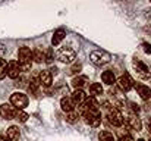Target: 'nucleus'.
I'll return each mask as SVG.
<instances>
[{
    "label": "nucleus",
    "mask_w": 151,
    "mask_h": 141,
    "mask_svg": "<svg viewBox=\"0 0 151 141\" xmlns=\"http://www.w3.org/2000/svg\"><path fill=\"white\" fill-rule=\"evenodd\" d=\"M81 69H82V65H81V63H78V65H73V66L70 68V71H69V72H70V74H78Z\"/></svg>",
    "instance_id": "nucleus-29"
},
{
    "label": "nucleus",
    "mask_w": 151,
    "mask_h": 141,
    "mask_svg": "<svg viewBox=\"0 0 151 141\" xmlns=\"http://www.w3.org/2000/svg\"><path fill=\"white\" fill-rule=\"evenodd\" d=\"M32 59H34L37 63H41V62L44 60V51H41L40 48L34 50V51H32Z\"/></svg>",
    "instance_id": "nucleus-25"
},
{
    "label": "nucleus",
    "mask_w": 151,
    "mask_h": 141,
    "mask_svg": "<svg viewBox=\"0 0 151 141\" xmlns=\"http://www.w3.org/2000/svg\"><path fill=\"white\" fill-rule=\"evenodd\" d=\"M123 122H126V125H128L131 129L137 131V132H139V131L142 129V122H141V119H139L135 113L128 115V116H126V119H123Z\"/></svg>",
    "instance_id": "nucleus-8"
},
{
    "label": "nucleus",
    "mask_w": 151,
    "mask_h": 141,
    "mask_svg": "<svg viewBox=\"0 0 151 141\" xmlns=\"http://www.w3.org/2000/svg\"><path fill=\"white\" fill-rule=\"evenodd\" d=\"M28 113H25L24 110H18L16 109V113H15V119H18L19 122H27L28 121Z\"/></svg>",
    "instance_id": "nucleus-26"
},
{
    "label": "nucleus",
    "mask_w": 151,
    "mask_h": 141,
    "mask_svg": "<svg viewBox=\"0 0 151 141\" xmlns=\"http://www.w3.org/2000/svg\"><path fill=\"white\" fill-rule=\"evenodd\" d=\"M116 84H117V87L122 90V91H129L135 84H134V80L131 78V75L129 74H125V75H122L117 81H116Z\"/></svg>",
    "instance_id": "nucleus-9"
},
{
    "label": "nucleus",
    "mask_w": 151,
    "mask_h": 141,
    "mask_svg": "<svg viewBox=\"0 0 151 141\" xmlns=\"http://www.w3.org/2000/svg\"><path fill=\"white\" fill-rule=\"evenodd\" d=\"M84 106L87 107V110H90V112H94V113H100V103L97 101V98L96 97H90V98H87L85 101H84Z\"/></svg>",
    "instance_id": "nucleus-12"
},
{
    "label": "nucleus",
    "mask_w": 151,
    "mask_h": 141,
    "mask_svg": "<svg viewBox=\"0 0 151 141\" xmlns=\"http://www.w3.org/2000/svg\"><path fill=\"white\" fill-rule=\"evenodd\" d=\"M145 141H151V135H150V137H148V138H147V140H145Z\"/></svg>",
    "instance_id": "nucleus-35"
},
{
    "label": "nucleus",
    "mask_w": 151,
    "mask_h": 141,
    "mask_svg": "<svg viewBox=\"0 0 151 141\" xmlns=\"http://www.w3.org/2000/svg\"><path fill=\"white\" fill-rule=\"evenodd\" d=\"M15 113H16V109L12 106V104H1L0 106V116L4 118L6 121H10V119H15Z\"/></svg>",
    "instance_id": "nucleus-10"
},
{
    "label": "nucleus",
    "mask_w": 151,
    "mask_h": 141,
    "mask_svg": "<svg viewBox=\"0 0 151 141\" xmlns=\"http://www.w3.org/2000/svg\"><path fill=\"white\" fill-rule=\"evenodd\" d=\"M72 101L75 103V106H79V104H84V101L87 100V94L84 93L82 90H75L72 93Z\"/></svg>",
    "instance_id": "nucleus-15"
},
{
    "label": "nucleus",
    "mask_w": 151,
    "mask_h": 141,
    "mask_svg": "<svg viewBox=\"0 0 151 141\" xmlns=\"http://www.w3.org/2000/svg\"><path fill=\"white\" fill-rule=\"evenodd\" d=\"M90 93H91V97H96V95H101L103 94V87L99 82H93L90 85Z\"/></svg>",
    "instance_id": "nucleus-21"
},
{
    "label": "nucleus",
    "mask_w": 151,
    "mask_h": 141,
    "mask_svg": "<svg viewBox=\"0 0 151 141\" xmlns=\"http://www.w3.org/2000/svg\"><path fill=\"white\" fill-rule=\"evenodd\" d=\"M79 118H81V116H79V113H78V112H75V110H72V112L66 113V122H69V124H76Z\"/></svg>",
    "instance_id": "nucleus-22"
},
{
    "label": "nucleus",
    "mask_w": 151,
    "mask_h": 141,
    "mask_svg": "<svg viewBox=\"0 0 151 141\" xmlns=\"http://www.w3.org/2000/svg\"><path fill=\"white\" fill-rule=\"evenodd\" d=\"M4 137H7L10 141L18 140V138H19V128H18V127H9Z\"/></svg>",
    "instance_id": "nucleus-20"
},
{
    "label": "nucleus",
    "mask_w": 151,
    "mask_h": 141,
    "mask_svg": "<svg viewBox=\"0 0 151 141\" xmlns=\"http://www.w3.org/2000/svg\"><path fill=\"white\" fill-rule=\"evenodd\" d=\"M99 140L100 141H116V138H114V135H113L111 132H109V131H101L100 134H99Z\"/></svg>",
    "instance_id": "nucleus-23"
},
{
    "label": "nucleus",
    "mask_w": 151,
    "mask_h": 141,
    "mask_svg": "<svg viewBox=\"0 0 151 141\" xmlns=\"http://www.w3.org/2000/svg\"><path fill=\"white\" fill-rule=\"evenodd\" d=\"M138 141H145V140H142V138H141V140H138Z\"/></svg>",
    "instance_id": "nucleus-36"
},
{
    "label": "nucleus",
    "mask_w": 151,
    "mask_h": 141,
    "mask_svg": "<svg viewBox=\"0 0 151 141\" xmlns=\"http://www.w3.org/2000/svg\"><path fill=\"white\" fill-rule=\"evenodd\" d=\"M82 118H84V121H85L87 125L94 127V128H97V127L101 124V115L100 113H94V112L87 110V112L82 115Z\"/></svg>",
    "instance_id": "nucleus-7"
},
{
    "label": "nucleus",
    "mask_w": 151,
    "mask_h": 141,
    "mask_svg": "<svg viewBox=\"0 0 151 141\" xmlns=\"http://www.w3.org/2000/svg\"><path fill=\"white\" fill-rule=\"evenodd\" d=\"M103 109L106 110V115H107V121L113 125V127H122L123 125V116L122 113L119 112L117 107L109 104V103H104L103 104Z\"/></svg>",
    "instance_id": "nucleus-1"
},
{
    "label": "nucleus",
    "mask_w": 151,
    "mask_h": 141,
    "mask_svg": "<svg viewBox=\"0 0 151 141\" xmlns=\"http://www.w3.org/2000/svg\"><path fill=\"white\" fill-rule=\"evenodd\" d=\"M142 47H144V51H145V53H151V46H150V44L144 43V44H142Z\"/></svg>",
    "instance_id": "nucleus-31"
},
{
    "label": "nucleus",
    "mask_w": 151,
    "mask_h": 141,
    "mask_svg": "<svg viewBox=\"0 0 151 141\" xmlns=\"http://www.w3.org/2000/svg\"><path fill=\"white\" fill-rule=\"evenodd\" d=\"M119 141H134V138H132L131 135H123V137H122Z\"/></svg>",
    "instance_id": "nucleus-32"
},
{
    "label": "nucleus",
    "mask_w": 151,
    "mask_h": 141,
    "mask_svg": "<svg viewBox=\"0 0 151 141\" xmlns=\"http://www.w3.org/2000/svg\"><path fill=\"white\" fill-rule=\"evenodd\" d=\"M0 141H10V140H9L7 137H4V135H3V137H0Z\"/></svg>",
    "instance_id": "nucleus-33"
},
{
    "label": "nucleus",
    "mask_w": 151,
    "mask_h": 141,
    "mask_svg": "<svg viewBox=\"0 0 151 141\" xmlns=\"http://www.w3.org/2000/svg\"><path fill=\"white\" fill-rule=\"evenodd\" d=\"M10 104L18 110H24L28 106V97L22 93H13L10 95Z\"/></svg>",
    "instance_id": "nucleus-5"
},
{
    "label": "nucleus",
    "mask_w": 151,
    "mask_h": 141,
    "mask_svg": "<svg viewBox=\"0 0 151 141\" xmlns=\"http://www.w3.org/2000/svg\"><path fill=\"white\" fill-rule=\"evenodd\" d=\"M87 77H84V75H79V77H75L73 80H72V85L76 88V90H81L85 84H87Z\"/></svg>",
    "instance_id": "nucleus-19"
},
{
    "label": "nucleus",
    "mask_w": 151,
    "mask_h": 141,
    "mask_svg": "<svg viewBox=\"0 0 151 141\" xmlns=\"http://www.w3.org/2000/svg\"><path fill=\"white\" fill-rule=\"evenodd\" d=\"M18 59H19V66L21 71L27 72L31 68V60H32V51L29 47H21L18 51Z\"/></svg>",
    "instance_id": "nucleus-2"
},
{
    "label": "nucleus",
    "mask_w": 151,
    "mask_h": 141,
    "mask_svg": "<svg viewBox=\"0 0 151 141\" xmlns=\"http://www.w3.org/2000/svg\"><path fill=\"white\" fill-rule=\"evenodd\" d=\"M19 74H21V66H19V62H16V60H10V62L7 63V71H6V75H7L9 78L15 80V78H18V77H19Z\"/></svg>",
    "instance_id": "nucleus-11"
},
{
    "label": "nucleus",
    "mask_w": 151,
    "mask_h": 141,
    "mask_svg": "<svg viewBox=\"0 0 151 141\" xmlns=\"http://www.w3.org/2000/svg\"><path fill=\"white\" fill-rule=\"evenodd\" d=\"M56 57H57L60 62H63V63H70V62L75 60L76 53H75V50L70 48V47H62V48L57 51Z\"/></svg>",
    "instance_id": "nucleus-4"
},
{
    "label": "nucleus",
    "mask_w": 151,
    "mask_h": 141,
    "mask_svg": "<svg viewBox=\"0 0 151 141\" xmlns=\"http://www.w3.org/2000/svg\"><path fill=\"white\" fill-rule=\"evenodd\" d=\"M38 81H40V85L43 87H50L51 85V81H53V77H51V72L50 71H43L38 77Z\"/></svg>",
    "instance_id": "nucleus-14"
},
{
    "label": "nucleus",
    "mask_w": 151,
    "mask_h": 141,
    "mask_svg": "<svg viewBox=\"0 0 151 141\" xmlns=\"http://www.w3.org/2000/svg\"><path fill=\"white\" fill-rule=\"evenodd\" d=\"M137 91L139 94V97L145 101H151V88L148 85H144V84H137Z\"/></svg>",
    "instance_id": "nucleus-13"
},
{
    "label": "nucleus",
    "mask_w": 151,
    "mask_h": 141,
    "mask_svg": "<svg viewBox=\"0 0 151 141\" xmlns=\"http://www.w3.org/2000/svg\"><path fill=\"white\" fill-rule=\"evenodd\" d=\"M44 60H47L49 63L53 60V50H51V48H49V50L44 53Z\"/></svg>",
    "instance_id": "nucleus-28"
},
{
    "label": "nucleus",
    "mask_w": 151,
    "mask_h": 141,
    "mask_svg": "<svg viewBox=\"0 0 151 141\" xmlns=\"http://www.w3.org/2000/svg\"><path fill=\"white\" fill-rule=\"evenodd\" d=\"M60 106H62V109H63L66 113H69V112L75 110V107H76L70 97H63V98L60 100Z\"/></svg>",
    "instance_id": "nucleus-16"
},
{
    "label": "nucleus",
    "mask_w": 151,
    "mask_h": 141,
    "mask_svg": "<svg viewBox=\"0 0 151 141\" xmlns=\"http://www.w3.org/2000/svg\"><path fill=\"white\" fill-rule=\"evenodd\" d=\"M6 71H7V62L4 59H0V80L6 77Z\"/></svg>",
    "instance_id": "nucleus-27"
},
{
    "label": "nucleus",
    "mask_w": 151,
    "mask_h": 141,
    "mask_svg": "<svg viewBox=\"0 0 151 141\" xmlns=\"http://www.w3.org/2000/svg\"><path fill=\"white\" fill-rule=\"evenodd\" d=\"M38 87H40V81H38L37 78H31L29 85H28V90H29L32 94H35L37 91H38Z\"/></svg>",
    "instance_id": "nucleus-24"
},
{
    "label": "nucleus",
    "mask_w": 151,
    "mask_h": 141,
    "mask_svg": "<svg viewBox=\"0 0 151 141\" xmlns=\"http://www.w3.org/2000/svg\"><path fill=\"white\" fill-rule=\"evenodd\" d=\"M91 62H93L94 65H99V66L106 65V63L110 62V54L106 53V51H101V50L93 51V53H91Z\"/></svg>",
    "instance_id": "nucleus-6"
},
{
    "label": "nucleus",
    "mask_w": 151,
    "mask_h": 141,
    "mask_svg": "<svg viewBox=\"0 0 151 141\" xmlns=\"http://www.w3.org/2000/svg\"><path fill=\"white\" fill-rule=\"evenodd\" d=\"M65 35H66L65 30H57V31H54V35H53V38H51V44H53V46H59V44L62 43V40L65 38Z\"/></svg>",
    "instance_id": "nucleus-18"
},
{
    "label": "nucleus",
    "mask_w": 151,
    "mask_h": 141,
    "mask_svg": "<svg viewBox=\"0 0 151 141\" xmlns=\"http://www.w3.org/2000/svg\"><path fill=\"white\" fill-rule=\"evenodd\" d=\"M132 66H134V69H135L137 75H138V77H141L142 80H148V78H151L150 68H148L145 63H142L139 59H134V60H132Z\"/></svg>",
    "instance_id": "nucleus-3"
},
{
    "label": "nucleus",
    "mask_w": 151,
    "mask_h": 141,
    "mask_svg": "<svg viewBox=\"0 0 151 141\" xmlns=\"http://www.w3.org/2000/svg\"><path fill=\"white\" fill-rule=\"evenodd\" d=\"M131 109H132L134 112H137V113L139 112V106H138V104H135V103H131Z\"/></svg>",
    "instance_id": "nucleus-30"
},
{
    "label": "nucleus",
    "mask_w": 151,
    "mask_h": 141,
    "mask_svg": "<svg viewBox=\"0 0 151 141\" xmlns=\"http://www.w3.org/2000/svg\"><path fill=\"white\" fill-rule=\"evenodd\" d=\"M148 132H150V135H151V124H150V127H148Z\"/></svg>",
    "instance_id": "nucleus-34"
},
{
    "label": "nucleus",
    "mask_w": 151,
    "mask_h": 141,
    "mask_svg": "<svg viewBox=\"0 0 151 141\" xmlns=\"http://www.w3.org/2000/svg\"><path fill=\"white\" fill-rule=\"evenodd\" d=\"M101 80H103V82L107 84V85L116 84V77H114L113 71H104V72L101 74Z\"/></svg>",
    "instance_id": "nucleus-17"
}]
</instances>
